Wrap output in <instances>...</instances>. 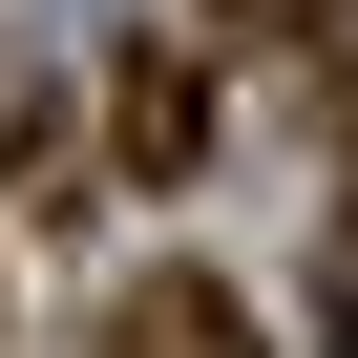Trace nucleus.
I'll list each match as a JSON object with an SVG mask.
<instances>
[{
  "label": "nucleus",
  "mask_w": 358,
  "mask_h": 358,
  "mask_svg": "<svg viewBox=\"0 0 358 358\" xmlns=\"http://www.w3.org/2000/svg\"><path fill=\"white\" fill-rule=\"evenodd\" d=\"M106 358H253V316H232L211 274H148V295L106 316Z\"/></svg>",
  "instance_id": "1"
},
{
  "label": "nucleus",
  "mask_w": 358,
  "mask_h": 358,
  "mask_svg": "<svg viewBox=\"0 0 358 358\" xmlns=\"http://www.w3.org/2000/svg\"><path fill=\"white\" fill-rule=\"evenodd\" d=\"M106 127H127V169H190V148H211V85H190V64H127Z\"/></svg>",
  "instance_id": "2"
},
{
  "label": "nucleus",
  "mask_w": 358,
  "mask_h": 358,
  "mask_svg": "<svg viewBox=\"0 0 358 358\" xmlns=\"http://www.w3.org/2000/svg\"><path fill=\"white\" fill-rule=\"evenodd\" d=\"M211 43H274L295 64V43H358V0H211Z\"/></svg>",
  "instance_id": "3"
},
{
  "label": "nucleus",
  "mask_w": 358,
  "mask_h": 358,
  "mask_svg": "<svg viewBox=\"0 0 358 358\" xmlns=\"http://www.w3.org/2000/svg\"><path fill=\"white\" fill-rule=\"evenodd\" d=\"M337 295H358V211H337Z\"/></svg>",
  "instance_id": "4"
}]
</instances>
